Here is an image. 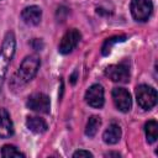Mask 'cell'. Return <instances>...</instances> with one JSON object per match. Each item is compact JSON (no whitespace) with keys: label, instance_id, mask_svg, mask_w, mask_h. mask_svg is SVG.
Listing matches in <instances>:
<instances>
[{"label":"cell","instance_id":"6da1fadb","mask_svg":"<svg viewBox=\"0 0 158 158\" xmlns=\"http://www.w3.org/2000/svg\"><path fill=\"white\" fill-rule=\"evenodd\" d=\"M15 51H16V38L14 32L10 31L5 35L2 46L0 48V90L4 84L7 68L14 58Z\"/></svg>","mask_w":158,"mask_h":158},{"label":"cell","instance_id":"7a4b0ae2","mask_svg":"<svg viewBox=\"0 0 158 158\" xmlns=\"http://www.w3.org/2000/svg\"><path fill=\"white\" fill-rule=\"evenodd\" d=\"M40 65H41V60H40L38 56H36V54L27 56L20 64V68L14 78V81L17 85H23V84L28 83L37 74Z\"/></svg>","mask_w":158,"mask_h":158},{"label":"cell","instance_id":"3957f363","mask_svg":"<svg viewBox=\"0 0 158 158\" xmlns=\"http://www.w3.org/2000/svg\"><path fill=\"white\" fill-rule=\"evenodd\" d=\"M136 99L143 110H151L157 104V91L149 85L141 84L136 88Z\"/></svg>","mask_w":158,"mask_h":158},{"label":"cell","instance_id":"277c9868","mask_svg":"<svg viewBox=\"0 0 158 158\" xmlns=\"http://www.w3.org/2000/svg\"><path fill=\"white\" fill-rule=\"evenodd\" d=\"M153 10V4L151 0H132L131 14L137 21H146L151 16Z\"/></svg>","mask_w":158,"mask_h":158},{"label":"cell","instance_id":"5b68a950","mask_svg":"<svg viewBox=\"0 0 158 158\" xmlns=\"http://www.w3.org/2000/svg\"><path fill=\"white\" fill-rule=\"evenodd\" d=\"M27 107L40 112V114H48L49 112V107H51V101L49 98L43 94V93H35L32 95L28 96L27 102H26Z\"/></svg>","mask_w":158,"mask_h":158},{"label":"cell","instance_id":"8992f818","mask_svg":"<svg viewBox=\"0 0 158 158\" xmlns=\"http://www.w3.org/2000/svg\"><path fill=\"white\" fill-rule=\"evenodd\" d=\"M80 38H81V35H80V32L78 30H75V28L68 30L64 33V36L62 37V40H60V43L58 46V51L62 54L70 53L78 46V43L80 42Z\"/></svg>","mask_w":158,"mask_h":158},{"label":"cell","instance_id":"52a82bcc","mask_svg":"<svg viewBox=\"0 0 158 158\" xmlns=\"http://www.w3.org/2000/svg\"><path fill=\"white\" fill-rule=\"evenodd\" d=\"M112 100L117 110L122 112H127L131 110L132 106V99L130 93L123 88H115L112 90Z\"/></svg>","mask_w":158,"mask_h":158},{"label":"cell","instance_id":"ba28073f","mask_svg":"<svg viewBox=\"0 0 158 158\" xmlns=\"http://www.w3.org/2000/svg\"><path fill=\"white\" fill-rule=\"evenodd\" d=\"M105 75L112 81L127 83L130 79V70L125 64H112L105 69Z\"/></svg>","mask_w":158,"mask_h":158},{"label":"cell","instance_id":"9c48e42d","mask_svg":"<svg viewBox=\"0 0 158 158\" xmlns=\"http://www.w3.org/2000/svg\"><path fill=\"white\" fill-rule=\"evenodd\" d=\"M85 101L91 107H101L104 105V88L100 84L91 85L85 93Z\"/></svg>","mask_w":158,"mask_h":158},{"label":"cell","instance_id":"30bf717a","mask_svg":"<svg viewBox=\"0 0 158 158\" xmlns=\"http://www.w3.org/2000/svg\"><path fill=\"white\" fill-rule=\"evenodd\" d=\"M21 17L26 25H30V26L38 25L41 21V17H42V10L36 5L27 6L22 10Z\"/></svg>","mask_w":158,"mask_h":158},{"label":"cell","instance_id":"8fae6325","mask_svg":"<svg viewBox=\"0 0 158 158\" xmlns=\"http://www.w3.org/2000/svg\"><path fill=\"white\" fill-rule=\"evenodd\" d=\"M14 135V125L9 112L0 109V138H9Z\"/></svg>","mask_w":158,"mask_h":158},{"label":"cell","instance_id":"7c38bea8","mask_svg":"<svg viewBox=\"0 0 158 158\" xmlns=\"http://www.w3.org/2000/svg\"><path fill=\"white\" fill-rule=\"evenodd\" d=\"M102 138H104V142L107 143V144H115V143H117L120 141V138H121V127L117 123L112 122L105 130V132L102 135Z\"/></svg>","mask_w":158,"mask_h":158},{"label":"cell","instance_id":"4fadbf2b","mask_svg":"<svg viewBox=\"0 0 158 158\" xmlns=\"http://www.w3.org/2000/svg\"><path fill=\"white\" fill-rule=\"evenodd\" d=\"M26 126L30 131H32L35 133H43L47 131V123L41 117H35V116L27 117Z\"/></svg>","mask_w":158,"mask_h":158},{"label":"cell","instance_id":"5bb4252c","mask_svg":"<svg viewBox=\"0 0 158 158\" xmlns=\"http://www.w3.org/2000/svg\"><path fill=\"white\" fill-rule=\"evenodd\" d=\"M144 131H146V137L148 143H153L158 138V123L154 120H149L144 125Z\"/></svg>","mask_w":158,"mask_h":158},{"label":"cell","instance_id":"9a60e30c","mask_svg":"<svg viewBox=\"0 0 158 158\" xmlns=\"http://www.w3.org/2000/svg\"><path fill=\"white\" fill-rule=\"evenodd\" d=\"M101 125V118L99 116H90L89 120H88V123H86V127H85V135L88 137H94L99 130Z\"/></svg>","mask_w":158,"mask_h":158},{"label":"cell","instance_id":"2e32d148","mask_svg":"<svg viewBox=\"0 0 158 158\" xmlns=\"http://www.w3.org/2000/svg\"><path fill=\"white\" fill-rule=\"evenodd\" d=\"M1 156L5 158H12V157H25L22 152H20L15 146L12 144H5L1 149Z\"/></svg>","mask_w":158,"mask_h":158},{"label":"cell","instance_id":"e0dca14e","mask_svg":"<svg viewBox=\"0 0 158 158\" xmlns=\"http://www.w3.org/2000/svg\"><path fill=\"white\" fill-rule=\"evenodd\" d=\"M125 36H116V37H111V38H107L102 46V49H101V53L104 56H107L110 52H111V48L114 47V44H116L117 42H122L125 41Z\"/></svg>","mask_w":158,"mask_h":158},{"label":"cell","instance_id":"ac0fdd59","mask_svg":"<svg viewBox=\"0 0 158 158\" xmlns=\"http://www.w3.org/2000/svg\"><path fill=\"white\" fill-rule=\"evenodd\" d=\"M74 158L77 157H93V154L89 152V151H84V149H80V151H77L74 154H73Z\"/></svg>","mask_w":158,"mask_h":158}]
</instances>
